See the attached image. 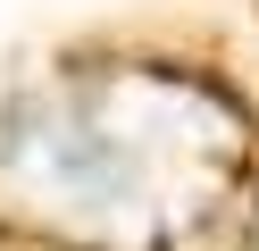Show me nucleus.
Returning a JSON list of instances; mask_svg holds the SVG:
<instances>
[{
	"label": "nucleus",
	"instance_id": "1",
	"mask_svg": "<svg viewBox=\"0 0 259 251\" xmlns=\"http://www.w3.org/2000/svg\"><path fill=\"white\" fill-rule=\"evenodd\" d=\"M209 117L167 84H42L0 100V193L67 234H151L184 209V159Z\"/></svg>",
	"mask_w": 259,
	"mask_h": 251
}]
</instances>
